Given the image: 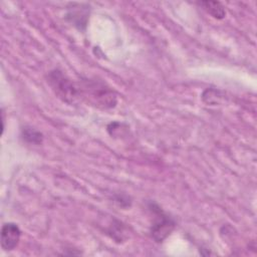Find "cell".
<instances>
[{
	"instance_id": "obj_1",
	"label": "cell",
	"mask_w": 257,
	"mask_h": 257,
	"mask_svg": "<svg viewBox=\"0 0 257 257\" xmlns=\"http://www.w3.org/2000/svg\"><path fill=\"white\" fill-rule=\"evenodd\" d=\"M149 210L154 216L150 228L151 236L157 243H162L167 237L171 235L176 227V223L167 213L162 210L158 204L154 202L149 204Z\"/></svg>"
},
{
	"instance_id": "obj_2",
	"label": "cell",
	"mask_w": 257,
	"mask_h": 257,
	"mask_svg": "<svg viewBox=\"0 0 257 257\" xmlns=\"http://www.w3.org/2000/svg\"><path fill=\"white\" fill-rule=\"evenodd\" d=\"M48 83L55 94L67 103H73L80 97V87L76 86L60 70L54 69L48 73Z\"/></svg>"
},
{
	"instance_id": "obj_3",
	"label": "cell",
	"mask_w": 257,
	"mask_h": 257,
	"mask_svg": "<svg viewBox=\"0 0 257 257\" xmlns=\"http://www.w3.org/2000/svg\"><path fill=\"white\" fill-rule=\"evenodd\" d=\"M82 90L87 91L88 95L95 100L96 104L101 105L104 108L112 107L116 103V96L113 91L105 87L102 83L87 81Z\"/></svg>"
},
{
	"instance_id": "obj_4",
	"label": "cell",
	"mask_w": 257,
	"mask_h": 257,
	"mask_svg": "<svg viewBox=\"0 0 257 257\" xmlns=\"http://www.w3.org/2000/svg\"><path fill=\"white\" fill-rule=\"evenodd\" d=\"M89 17V6L83 3H71L67 7L66 19L78 29H84Z\"/></svg>"
},
{
	"instance_id": "obj_5",
	"label": "cell",
	"mask_w": 257,
	"mask_h": 257,
	"mask_svg": "<svg viewBox=\"0 0 257 257\" xmlns=\"http://www.w3.org/2000/svg\"><path fill=\"white\" fill-rule=\"evenodd\" d=\"M21 231L15 223H5L1 229V247L4 251H12L19 243Z\"/></svg>"
},
{
	"instance_id": "obj_8",
	"label": "cell",
	"mask_w": 257,
	"mask_h": 257,
	"mask_svg": "<svg viewBox=\"0 0 257 257\" xmlns=\"http://www.w3.org/2000/svg\"><path fill=\"white\" fill-rule=\"evenodd\" d=\"M114 202H116L118 204V206L125 208V207H130L131 206V200L127 196L125 195H116L114 198Z\"/></svg>"
},
{
	"instance_id": "obj_6",
	"label": "cell",
	"mask_w": 257,
	"mask_h": 257,
	"mask_svg": "<svg viewBox=\"0 0 257 257\" xmlns=\"http://www.w3.org/2000/svg\"><path fill=\"white\" fill-rule=\"evenodd\" d=\"M199 5L203 7V9L209 13L212 17L216 19H223L226 15V11L224 6L217 1H202L199 2Z\"/></svg>"
},
{
	"instance_id": "obj_7",
	"label": "cell",
	"mask_w": 257,
	"mask_h": 257,
	"mask_svg": "<svg viewBox=\"0 0 257 257\" xmlns=\"http://www.w3.org/2000/svg\"><path fill=\"white\" fill-rule=\"evenodd\" d=\"M21 137L25 142L34 145H40L43 141V135L36 128L28 125L21 130Z\"/></svg>"
}]
</instances>
